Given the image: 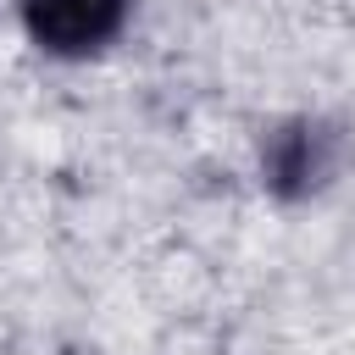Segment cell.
<instances>
[{
    "instance_id": "obj_1",
    "label": "cell",
    "mask_w": 355,
    "mask_h": 355,
    "mask_svg": "<svg viewBox=\"0 0 355 355\" xmlns=\"http://www.w3.org/2000/svg\"><path fill=\"white\" fill-rule=\"evenodd\" d=\"M133 0H17V22L50 61H89L122 39Z\"/></svg>"
}]
</instances>
